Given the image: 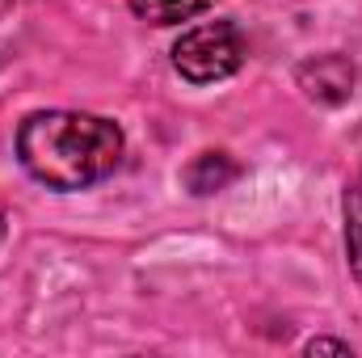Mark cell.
Segmentation results:
<instances>
[{"label":"cell","instance_id":"obj_3","mask_svg":"<svg viewBox=\"0 0 362 358\" xmlns=\"http://www.w3.org/2000/svg\"><path fill=\"white\" fill-rule=\"evenodd\" d=\"M295 85L303 89L308 101L316 105H346L354 97V85H358V72L346 55L329 51V55H312L295 68Z\"/></svg>","mask_w":362,"mask_h":358},{"label":"cell","instance_id":"obj_9","mask_svg":"<svg viewBox=\"0 0 362 358\" xmlns=\"http://www.w3.org/2000/svg\"><path fill=\"white\" fill-rule=\"evenodd\" d=\"M4 13H8V0H0V21H4Z\"/></svg>","mask_w":362,"mask_h":358},{"label":"cell","instance_id":"obj_1","mask_svg":"<svg viewBox=\"0 0 362 358\" xmlns=\"http://www.w3.org/2000/svg\"><path fill=\"white\" fill-rule=\"evenodd\" d=\"M118 122L85 110H38L17 127V161L47 190L72 194L105 181L122 165Z\"/></svg>","mask_w":362,"mask_h":358},{"label":"cell","instance_id":"obj_7","mask_svg":"<svg viewBox=\"0 0 362 358\" xmlns=\"http://www.w3.org/2000/svg\"><path fill=\"white\" fill-rule=\"evenodd\" d=\"M303 354H354L350 342H337V337H312L303 346Z\"/></svg>","mask_w":362,"mask_h":358},{"label":"cell","instance_id":"obj_5","mask_svg":"<svg viewBox=\"0 0 362 358\" xmlns=\"http://www.w3.org/2000/svg\"><path fill=\"white\" fill-rule=\"evenodd\" d=\"M341 219H346V262H350V274L362 282V165L354 169V178L346 185Z\"/></svg>","mask_w":362,"mask_h":358},{"label":"cell","instance_id":"obj_6","mask_svg":"<svg viewBox=\"0 0 362 358\" xmlns=\"http://www.w3.org/2000/svg\"><path fill=\"white\" fill-rule=\"evenodd\" d=\"M215 0H131V13L148 25H177L198 13H206Z\"/></svg>","mask_w":362,"mask_h":358},{"label":"cell","instance_id":"obj_8","mask_svg":"<svg viewBox=\"0 0 362 358\" xmlns=\"http://www.w3.org/2000/svg\"><path fill=\"white\" fill-rule=\"evenodd\" d=\"M4 232H8V215H4V207H0V241H4Z\"/></svg>","mask_w":362,"mask_h":358},{"label":"cell","instance_id":"obj_2","mask_svg":"<svg viewBox=\"0 0 362 358\" xmlns=\"http://www.w3.org/2000/svg\"><path fill=\"white\" fill-rule=\"evenodd\" d=\"M245 64V34L232 21H202L173 42V68L189 85H215L240 72Z\"/></svg>","mask_w":362,"mask_h":358},{"label":"cell","instance_id":"obj_4","mask_svg":"<svg viewBox=\"0 0 362 358\" xmlns=\"http://www.w3.org/2000/svg\"><path fill=\"white\" fill-rule=\"evenodd\" d=\"M236 178H240V165H236L228 152H198V156H194V161L181 169L185 190H189V194H198V198L228 190Z\"/></svg>","mask_w":362,"mask_h":358}]
</instances>
